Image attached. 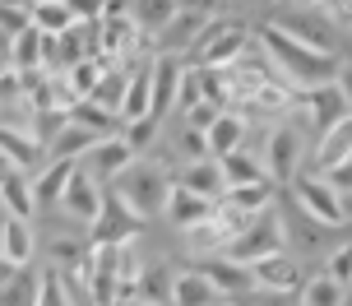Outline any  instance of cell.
<instances>
[{
  "label": "cell",
  "mask_w": 352,
  "mask_h": 306,
  "mask_svg": "<svg viewBox=\"0 0 352 306\" xmlns=\"http://www.w3.org/2000/svg\"><path fill=\"white\" fill-rule=\"evenodd\" d=\"M223 199L236 204L241 214H264V209H274V181L260 177V181H250V186H232Z\"/></svg>",
  "instance_id": "cell-33"
},
{
  "label": "cell",
  "mask_w": 352,
  "mask_h": 306,
  "mask_svg": "<svg viewBox=\"0 0 352 306\" xmlns=\"http://www.w3.org/2000/svg\"><path fill=\"white\" fill-rule=\"evenodd\" d=\"M162 218L172 223L176 232H195L199 223L213 218V199L195 195V190H186L181 181H172V195H167V204H162Z\"/></svg>",
  "instance_id": "cell-16"
},
{
  "label": "cell",
  "mask_w": 352,
  "mask_h": 306,
  "mask_svg": "<svg viewBox=\"0 0 352 306\" xmlns=\"http://www.w3.org/2000/svg\"><path fill=\"white\" fill-rule=\"evenodd\" d=\"M0 5H23V10H33V0H0Z\"/></svg>",
  "instance_id": "cell-51"
},
{
  "label": "cell",
  "mask_w": 352,
  "mask_h": 306,
  "mask_svg": "<svg viewBox=\"0 0 352 306\" xmlns=\"http://www.w3.org/2000/svg\"><path fill=\"white\" fill-rule=\"evenodd\" d=\"M343 158H352V116H343L338 126L320 130L316 144L306 149V167L311 172H329V167H338Z\"/></svg>",
  "instance_id": "cell-15"
},
{
  "label": "cell",
  "mask_w": 352,
  "mask_h": 306,
  "mask_svg": "<svg viewBox=\"0 0 352 306\" xmlns=\"http://www.w3.org/2000/svg\"><path fill=\"white\" fill-rule=\"evenodd\" d=\"M33 223L28 218H5V228H0V255L10 260V265H33Z\"/></svg>",
  "instance_id": "cell-27"
},
{
  "label": "cell",
  "mask_w": 352,
  "mask_h": 306,
  "mask_svg": "<svg viewBox=\"0 0 352 306\" xmlns=\"http://www.w3.org/2000/svg\"><path fill=\"white\" fill-rule=\"evenodd\" d=\"M264 177L274 186H292L301 167H306V144H301V130L292 121H274L264 135Z\"/></svg>",
  "instance_id": "cell-6"
},
{
  "label": "cell",
  "mask_w": 352,
  "mask_h": 306,
  "mask_svg": "<svg viewBox=\"0 0 352 306\" xmlns=\"http://www.w3.org/2000/svg\"><path fill=\"white\" fill-rule=\"evenodd\" d=\"M116 116H121V126L125 121H140V116H153V79H148V61L125 65V93H121Z\"/></svg>",
  "instance_id": "cell-17"
},
{
  "label": "cell",
  "mask_w": 352,
  "mask_h": 306,
  "mask_svg": "<svg viewBox=\"0 0 352 306\" xmlns=\"http://www.w3.org/2000/svg\"><path fill=\"white\" fill-rule=\"evenodd\" d=\"M181 186H186V190H195V195H204V199H213V204L228 195V181H223V167H218V158L186 162V167H181Z\"/></svg>",
  "instance_id": "cell-24"
},
{
  "label": "cell",
  "mask_w": 352,
  "mask_h": 306,
  "mask_svg": "<svg viewBox=\"0 0 352 306\" xmlns=\"http://www.w3.org/2000/svg\"><path fill=\"white\" fill-rule=\"evenodd\" d=\"M292 199H297V209H306V214L316 218V223H324V228H348V195H343L324 172L301 167L297 177H292Z\"/></svg>",
  "instance_id": "cell-4"
},
{
  "label": "cell",
  "mask_w": 352,
  "mask_h": 306,
  "mask_svg": "<svg viewBox=\"0 0 352 306\" xmlns=\"http://www.w3.org/2000/svg\"><path fill=\"white\" fill-rule=\"evenodd\" d=\"M352 297H348V288L338 283L334 274H311L306 283H301V292H297V306H348Z\"/></svg>",
  "instance_id": "cell-28"
},
{
  "label": "cell",
  "mask_w": 352,
  "mask_h": 306,
  "mask_svg": "<svg viewBox=\"0 0 352 306\" xmlns=\"http://www.w3.org/2000/svg\"><path fill=\"white\" fill-rule=\"evenodd\" d=\"M199 274H209L213 288L223 292V297H241V292H255L250 288V265H236V260H228V255H204L199 265H195Z\"/></svg>",
  "instance_id": "cell-20"
},
{
  "label": "cell",
  "mask_w": 352,
  "mask_h": 306,
  "mask_svg": "<svg viewBox=\"0 0 352 306\" xmlns=\"http://www.w3.org/2000/svg\"><path fill=\"white\" fill-rule=\"evenodd\" d=\"M33 28H42V33H65V28H74L79 23V14L70 10V0H33Z\"/></svg>",
  "instance_id": "cell-31"
},
{
  "label": "cell",
  "mask_w": 352,
  "mask_h": 306,
  "mask_svg": "<svg viewBox=\"0 0 352 306\" xmlns=\"http://www.w3.org/2000/svg\"><path fill=\"white\" fill-rule=\"evenodd\" d=\"M343 116H352V102L343 98V89H338L334 79L320 84V89H301L297 102H292V111H287L292 126H311L316 135H320V130H329V126H338Z\"/></svg>",
  "instance_id": "cell-7"
},
{
  "label": "cell",
  "mask_w": 352,
  "mask_h": 306,
  "mask_svg": "<svg viewBox=\"0 0 352 306\" xmlns=\"http://www.w3.org/2000/svg\"><path fill=\"white\" fill-rule=\"evenodd\" d=\"M250 37H255L250 23H241V19H232V14H213L204 37L195 42V52L186 56V61H190V65H209V70L236 65V61L250 52Z\"/></svg>",
  "instance_id": "cell-3"
},
{
  "label": "cell",
  "mask_w": 352,
  "mask_h": 306,
  "mask_svg": "<svg viewBox=\"0 0 352 306\" xmlns=\"http://www.w3.org/2000/svg\"><path fill=\"white\" fill-rule=\"evenodd\" d=\"M140 228H144V218L135 214L125 199H116L111 190H107L98 223H88V241H93V246H121V241H135Z\"/></svg>",
  "instance_id": "cell-11"
},
{
  "label": "cell",
  "mask_w": 352,
  "mask_h": 306,
  "mask_svg": "<svg viewBox=\"0 0 352 306\" xmlns=\"http://www.w3.org/2000/svg\"><path fill=\"white\" fill-rule=\"evenodd\" d=\"M324 274H334L338 283L348 288V278H352V241H348V246H338V251H329V265H324Z\"/></svg>",
  "instance_id": "cell-40"
},
{
  "label": "cell",
  "mask_w": 352,
  "mask_h": 306,
  "mask_svg": "<svg viewBox=\"0 0 352 306\" xmlns=\"http://www.w3.org/2000/svg\"><path fill=\"white\" fill-rule=\"evenodd\" d=\"M28 23H33V14H28L23 5H0V28H5V33H23Z\"/></svg>",
  "instance_id": "cell-42"
},
{
  "label": "cell",
  "mask_w": 352,
  "mask_h": 306,
  "mask_svg": "<svg viewBox=\"0 0 352 306\" xmlns=\"http://www.w3.org/2000/svg\"><path fill=\"white\" fill-rule=\"evenodd\" d=\"M218 167H223V181H228V190H232V186H250V181H260V177H264V167L250 158L246 149H236V153H228V158H218Z\"/></svg>",
  "instance_id": "cell-35"
},
{
  "label": "cell",
  "mask_w": 352,
  "mask_h": 306,
  "mask_svg": "<svg viewBox=\"0 0 352 306\" xmlns=\"http://www.w3.org/2000/svg\"><path fill=\"white\" fill-rule=\"evenodd\" d=\"M74 172H79V162H74V158H47V167L33 177L37 204H60V195H65V186H70Z\"/></svg>",
  "instance_id": "cell-25"
},
{
  "label": "cell",
  "mask_w": 352,
  "mask_h": 306,
  "mask_svg": "<svg viewBox=\"0 0 352 306\" xmlns=\"http://www.w3.org/2000/svg\"><path fill=\"white\" fill-rule=\"evenodd\" d=\"M121 306H167V302H148V297H125Z\"/></svg>",
  "instance_id": "cell-49"
},
{
  "label": "cell",
  "mask_w": 352,
  "mask_h": 306,
  "mask_svg": "<svg viewBox=\"0 0 352 306\" xmlns=\"http://www.w3.org/2000/svg\"><path fill=\"white\" fill-rule=\"evenodd\" d=\"M98 140H102V135H93L88 126H79V121H70V116H65V126H60L52 140H47V153H52V158H74V162H84L88 149L98 144Z\"/></svg>",
  "instance_id": "cell-26"
},
{
  "label": "cell",
  "mask_w": 352,
  "mask_h": 306,
  "mask_svg": "<svg viewBox=\"0 0 352 306\" xmlns=\"http://www.w3.org/2000/svg\"><path fill=\"white\" fill-rule=\"evenodd\" d=\"M130 19L140 23L144 42H148V37H158L176 19V0H130Z\"/></svg>",
  "instance_id": "cell-30"
},
{
  "label": "cell",
  "mask_w": 352,
  "mask_h": 306,
  "mask_svg": "<svg viewBox=\"0 0 352 306\" xmlns=\"http://www.w3.org/2000/svg\"><path fill=\"white\" fill-rule=\"evenodd\" d=\"M140 158V153H135V149L125 144V135L121 130H116V135H102V140H98V144L88 149V158H84V167L88 172H93V177L102 181V186H111V181L121 177L125 167H130V162Z\"/></svg>",
  "instance_id": "cell-14"
},
{
  "label": "cell",
  "mask_w": 352,
  "mask_h": 306,
  "mask_svg": "<svg viewBox=\"0 0 352 306\" xmlns=\"http://www.w3.org/2000/svg\"><path fill=\"white\" fill-rule=\"evenodd\" d=\"M218 111H223V107H213V102H195V107L181 116V126H190V130H209L213 121H218Z\"/></svg>",
  "instance_id": "cell-41"
},
{
  "label": "cell",
  "mask_w": 352,
  "mask_h": 306,
  "mask_svg": "<svg viewBox=\"0 0 352 306\" xmlns=\"http://www.w3.org/2000/svg\"><path fill=\"white\" fill-rule=\"evenodd\" d=\"M292 5H320V0H292Z\"/></svg>",
  "instance_id": "cell-52"
},
{
  "label": "cell",
  "mask_w": 352,
  "mask_h": 306,
  "mask_svg": "<svg viewBox=\"0 0 352 306\" xmlns=\"http://www.w3.org/2000/svg\"><path fill=\"white\" fill-rule=\"evenodd\" d=\"M111 195L125 199V204L148 223V218L162 214V204H167V195H172V177H167L153 158H135L121 177L111 181Z\"/></svg>",
  "instance_id": "cell-2"
},
{
  "label": "cell",
  "mask_w": 352,
  "mask_h": 306,
  "mask_svg": "<svg viewBox=\"0 0 352 306\" xmlns=\"http://www.w3.org/2000/svg\"><path fill=\"white\" fill-rule=\"evenodd\" d=\"M223 306H236V302H223Z\"/></svg>",
  "instance_id": "cell-53"
},
{
  "label": "cell",
  "mask_w": 352,
  "mask_h": 306,
  "mask_svg": "<svg viewBox=\"0 0 352 306\" xmlns=\"http://www.w3.org/2000/svg\"><path fill=\"white\" fill-rule=\"evenodd\" d=\"M70 10L79 19H102V0H70Z\"/></svg>",
  "instance_id": "cell-45"
},
{
  "label": "cell",
  "mask_w": 352,
  "mask_h": 306,
  "mask_svg": "<svg viewBox=\"0 0 352 306\" xmlns=\"http://www.w3.org/2000/svg\"><path fill=\"white\" fill-rule=\"evenodd\" d=\"M287 251V232H283V223L274 209H264V214H255L241 228V232L232 237L228 246L218 255H228V260H236V265H255V260H264V255H278Z\"/></svg>",
  "instance_id": "cell-5"
},
{
  "label": "cell",
  "mask_w": 352,
  "mask_h": 306,
  "mask_svg": "<svg viewBox=\"0 0 352 306\" xmlns=\"http://www.w3.org/2000/svg\"><path fill=\"white\" fill-rule=\"evenodd\" d=\"M223 0H176V10H199V14H218Z\"/></svg>",
  "instance_id": "cell-46"
},
{
  "label": "cell",
  "mask_w": 352,
  "mask_h": 306,
  "mask_svg": "<svg viewBox=\"0 0 352 306\" xmlns=\"http://www.w3.org/2000/svg\"><path fill=\"white\" fill-rule=\"evenodd\" d=\"M246 130H250V121L241 116V111H218V121L204 130L209 153L213 158H228V153H236V149H246Z\"/></svg>",
  "instance_id": "cell-22"
},
{
  "label": "cell",
  "mask_w": 352,
  "mask_h": 306,
  "mask_svg": "<svg viewBox=\"0 0 352 306\" xmlns=\"http://www.w3.org/2000/svg\"><path fill=\"white\" fill-rule=\"evenodd\" d=\"M195 102H204V89H199V70H195L190 61H186V70H181V84H176V98H172V111H181V116H186Z\"/></svg>",
  "instance_id": "cell-37"
},
{
  "label": "cell",
  "mask_w": 352,
  "mask_h": 306,
  "mask_svg": "<svg viewBox=\"0 0 352 306\" xmlns=\"http://www.w3.org/2000/svg\"><path fill=\"white\" fill-rule=\"evenodd\" d=\"M107 70H116V65H102L98 56H88V61H79V65H70V70H65V84H70L74 98H93V89L102 84Z\"/></svg>",
  "instance_id": "cell-34"
},
{
  "label": "cell",
  "mask_w": 352,
  "mask_h": 306,
  "mask_svg": "<svg viewBox=\"0 0 352 306\" xmlns=\"http://www.w3.org/2000/svg\"><path fill=\"white\" fill-rule=\"evenodd\" d=\"M0 204H5V214L10 218H28L33 223V214L42 209L33 195V177L28 172H14V167H5L0 172Z\"/></svg>",
  "instance_id": "cell-21"
},
{
  "label": "cell",
  "mask_w": 352,
  "mask_h": 306,
  "mask_svg": "<svg viewBox=\"0 0 352 306\" xmlns=\"http://www.w3.org/2000/svg\"><path fill=\"white\" fill-rule=\"evenodd\" d=\"M301 283H306V274H301V265L287 251L264 255V260L250 265V288L260 292V297H297Z\"/></svg>",
  "instance_id": "cell-10"
},
{
  "label": "cell",
  "mask_w": 352,
  "mask_h": 306,
  "mask_svg": "<svg viewBox=\"0 0 352 306\" xmlns=\"http://www.w3.org/2000/svg\"><path fill=\"white\" fill-rule=\"evenodd\" d=\"M324 177L334 181V186H338V190H343V195H352V158H343V162H338V167H329Z\"/></svg>",
  "instance_id": "cell-44"
},
{
  "label": "cell",
  "mask_w": 352,
  "mask_h": 306,
  "mask_svg": "<svg viewBox=\"0 0 352 306\" xmlns=\"http://www.w3.org/2000/svg\"><path fill=\"white\" fill-rule=\"evenodd\" d=\"M47 158H52V153H47L42 135H37L28 121H0V162H5V167L37 177V172L47 167Z\"/></svg>",
  "instance_id": "cell-9"
},
{
  "label": "cell",
  "mask_w": 352,
  "mask_h": 306,
  "mask_svg": "<svg viewBox=\"0 0 352 306\" xmlns=\"http://www.w3.org/2000/svg\"><path fill=\"white\" fill-rule=\"evenodd\" d=\"M14 270H19V265H10V260H5V255H0V292H5V283H10V278H14Z\"/></svg>",
  "instance_id": "cell-48"
},
{
  "label": "cell",
  "mask_w": 352,
  "mask_h": 306,
  "mask_svg": "<svg viewBox=\"0 0 352 306\" xmlns=\"http://www.w3.org/2000/svg\"><path fill=\"white\" fill-rule=\"evenodd\" d=\"M316 10H324L338 28H352V0H320Z\"/></svg>",
  "instance_id": "cell-43"
},
{
  "label": "cell",
  "mask_w": 352,
  "mask_h": 306,
  "mask_svg": "<svg viewBox=\"0 0 352 306\" xmlns=\"http://www.w3.org/2000/svg\"><path fill=\"white\" fill-rule=\"evenodd\" d=\"M70 121L88 126L93 135H116V130H121V116H116L111 107H102L98 98H79V102L70 107Z\"/></svg>",
  "instance_id": "cell-32"
},
{
  "label": "cell",
  "mask_w": 352,
  "mask_h": 306,
  "mask_svg": "<svg viewBox=\"0 0 352 306\" xmlns=\"http://www.w3.org/2000/svg\"><path fill=\"white\" fill-rule=\"evenodd\" d=\"M181 153H186V162L213 158V153H209V140H204V130H190V126H181Z\"/></svg>",
  "instance_id": "cell-39"
},
{
  "label": "cell",
  "mask_w": 352,
  "mask_h": 306,
  "mask_svg": "<svg viewBox=\"0 0 352 306\" xmlns=\"http://www.w3.org/2000/svg\"><path fill=\"white\" fill-rule=\"evenodd\" d=\"M37 292H42V265H19L14 278L0 292V306H37Z\"/></svg>",
  "instance_id": "cell-29"
},
{
  "label": "cell",
  "mask_w": 352,
  "mask_h": 306,
  "mask_svg": "<svg viewBox=\"0 0 352 306\" xmlns=\"http://www.w3.org/2000/svg\"><path fill=\"white\" fill-rule=\"evenodd\" d=\"M274 23H278L283 33H292L297 42L316 47V52L343 56V52H338V33H343V28H338L324 10H316V5H292V10H278V14H274Z\"/></svg>",
  "instance_id": "cell-8"
},
{
  "label": "cell",
  "mask_w": 352,
  "mask_h": 306,
  "mask_svg": "<svg viewBox=\"0 0 352 306\" xmlns=\"http://www.w3.org/2000/svg\"><path fill=\"white\" fill-rule=\"evenodd\" d=\"M121 135H125V144L135 149V153H148V149L158 144V135H162V116H140V121H125L121 126Z\"/></svg>",
  "instance_id": "cell-36"
},
{
  "label": "cell",
  "mask_w": 352,
  "mask_h": 306,
  "mask_svg": "<svg viewBox=\"0 0 352 306\" xmlns=\"http://www.w3.org/2000/svg\"><path fill=\"white\" fill-rule=\"evenodd\" d=\"M37 306H74V288L56 270H42V292H37Z\"/></svg>",
  "instance_id": "cell-38"
},
{
  "label": "cell",
  "mask_w": 352,
  "mask_h": 306,
  "mask_svg": "<svg viewBox=\"0 0 352 306\" xmlns=\"http://www.w3.org/2000/svg\"><path fill=\"white\" fill-rule=\"evenodd\" d=\"M10 65H14L19 74H37L47 70V33L42 28H23V33H14V42H10Z\"/></svg>",
  "instance_id": "cell-23"
},
{
  "label": "cell",
  "mask_w": 352,
  "mask_h": 306,
  "mask_svg": "<svg viewBox=\"0 0 352 306\" xmlns=\"http://www.w3.org/2000/svg\"><path fill=\"white\" fill-rule=\"evenodd\" d=\"M181 70H186V61H181V56H167V52H153V56H148V79H153V116H167V111H172Z\"/></svg>",
  "instance_id": "cell-18"
},
{
  "label": "cell",
  "mask_w": 352,
  "mask_h": 306,
  "mask_svg": "<svg viewBox=\"0 0 352 306\" xmlns=\"http://www.w3.org/2000/svg\"><path fill=\"white\" fill-rule=\"evenodd\" d=\"M228 297L213 288V278L209 274H199V270H181L172 278V297H167V306H223Z\"/></svg>",
  "instance_id": "cell-19"
},
{
  "label": "cell",
  "mask_w": 352,
  "mask_h": 306,
  "mask_svg": "<svg viewBox=\"0 0 352 306\" xmlns=\"http://www.w3.org/2000/svg\"><path fill=\"white\" fill-rule=\"evenodd\" d=\"M102 199H107L102 181L79 162V172L70 177L65 195H60V214L70 218V223H79V228H88V223H98V214H102Z\"/></svg>",
  "instance_id": "cell-12"
},
{
  "label": "cell",
  "mask_w": 352,
  "mask_h": 306,
  "mask_svg": "<svg viewBox=\"0 0 352 306\" xmlns=\"http://www.w3.org/2000/svg\"><path fill=\"white\" fill-rule=\"evenodd\" d=\"M334 84H338V89H343V98H348V102H352V61H343V65H338Z\"/></svg>",
  "instance_id": "cell-47"
},
{
  "label": "cell",
  "mask_w": 352,
  "mask_h": 306,
  "mask_svg": "<svg viewBox=\"0 0 352 306\" xmlns=\"http://www.w3.org/2000/svg\"><path fill=\"white\" fill-rule=\"evenodd\" d=\"M213 14H199V10H176V19L162 28L158 37H148V52H167V56H186L195 52V42L204 37V28H209Z\"/></svg>",
  "instance_id": "cell-13"
},
{
  "label": "cell",
  "mask_w": 352,
  "mask_h": 306,
  "mask_svg": "<svg viewBox=\"0 0 352 306\" xmlns=\"http://www.w3.org/2000/svg\"><path fill=\"white\" fill-rule=\"evenodd\" d=\"M10 42H14V33H5V28H0V52L10 56Z\"/></svg>",
  "instance_id": "cell-50"
},
{
  "label": "cell",
  "mask_w": 352,
  "mask_h": 306,
  "mask_svg": "<svg viewBox=\"0 0 352 306\" xmlns=\"http://www.w3.org/2000/svg\"><path fill=\"white\" fill-rule=\"evenodd\" d=\"M255 47H260L264 74L278 79V84H287V89H297V93L329 84V79L338 74V65H343V56L306 47V42H297L292 33H283L274 19H264L260 28H255Z\"/></svg>",
  "instance_id": "cell-1"
}]
</instances>
